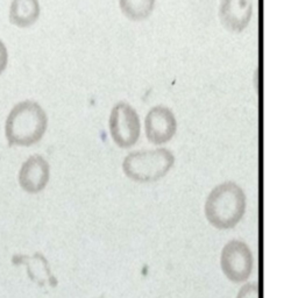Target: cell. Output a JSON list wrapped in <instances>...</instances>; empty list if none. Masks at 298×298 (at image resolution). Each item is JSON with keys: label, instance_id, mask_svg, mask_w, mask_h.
<instances>
[{"label": "cell", "instance_id": "6da1fadb", "mask_svg": "<svg viewBox=\"0 0 298 298\" xmlns=\"http://www.w3.org/2000/svg\"><path fill=\"white\" fill-rule=\"evenodd\" d=\"M48 116L40 104L24 100L15 104L5 122L8 146H32L42 139L47 131Z\"/></svg>", "mask_w": 298, "mask_h": 298}, {"label": "cell", "instance_id": "7a4b0ae2", "mask_svg": "<svg viewBox=\"0 0 298 298\" xmlns=\"http://www.w3.org/2000/svg\"><path fill=\"white\" fill-rule=\"evenodd\" d=\"M246 206L244 190L234 182H225L217 186L207 196L204 212L213 227L229 229L241 222Z\"/></svg>", "mask_w": 298, "mask_h": 298}, {"label": "cell", "instance_id": "3957f363", "mask_svg": "<svg viewBox=\"0 0 298 298\" xmlns=\"http://www.w3.org/2000/svg\"><path fill=\"white\" fill-rule=\"evenodd\" d=\"M174 163V154L167 148L132 151L124 158L122 170L129 180L150 183L166 176Z\"/></svg>", "mask_w": 298, "mask_h": 298}, {"label": "cell", "instance_id": "277c9868", "mask_svg": "<svg viewBox=\"0 0 298 298\" xmlns=\"http://www.w3.org/2000/svg\"><path fill=\"white\" fill-rule=\"evenodd\" d=\"M110 134L120 148H129L140 138V118L128 103L120 102L113 106L109 119Z\"/></svg>", "mask_w": 298, "mask_h": 298}, {"label": "cell", "instance_id": "5b68a950", "mask_svg": "<svg viewBox=\"0 0 298 298\" xmlns=\"http://www.w3.org/2000/svg\"><path fill=\"white\" fill-rule=\"evenodd\" d=\"M220 267L227 280L241 283L251 277L254 259L251 248L240 240H232L224 246L220 255Z\"/></svg>", "mask_w": 298, "mask_h": 298}, {"label": "cell", "instance_id": "8992f818", "mask_svg": "<svg viewBox=\"0 0 298 298\" xmlns=\"http://www.w3.org/2000/svg\"><path fill=\"white\" fill-rule=\"evenodd\" d=\"M145 129L147 139L151 144H166L173 139L176 133V118L173 111L167 106H154L146 115Z\"/></svg>", "mask_w": 298, "mask_h": 298}, {"label": "cell", "instance_id": "52a82bcc", "mask_svg": "<svg viewBox=\"0 0 298 298\" xmlns=\"http://www.w3.org/2000/svg\"><path fill=\"white\" fill-rule=\"evenodd\" d=\"M50 167L42 155L35 154L26 160L19 171V184L28 193H38L47 186Z\"/></svg>", "mask_w": 298, "mask_h": 298}, {"label": "cell", "instance_id": "ba28073f", "mask_svg": "<svg viewBox=\"0 0 298 298\" xmlns=\"http://www.w3.org/2000/svg\"><path fill=\"white\" fill-rule=\"evenodd\" d=\"M253 14L252 0H220L219 19L231 32H242L247 27Z\"/></svg>", "mask_w": 298, "mask_h": 298}, {"label": "cell", "instance_id": "9c48e42d", "mask_svg": "<svg viewBox=\"0 0 298 298\" xmlns=\"http://www.w3.org/2000/svg\"><path fill=\"white\" fill-rule=\"evenodd\" d=\"M40 15L38 0H12L9 7V21L18 27H28Z\"/></svg>", "mask_w": 298, "mask_h": 298}, {"label": "cell", "instance_id": "30bf717a", "mask_svg": "<svg viewBox=\"0 0 298 298\" xmlns=\"http://www.w3.org/2000/svg\"><path fill=\"white\" fill-rule=\"evenodd\" d=\"M155 0H119L121 12L131 20H145L153 12Z\"/></svg>", "mask_w": 298, "mask_h": 298}, {"label": "cell", "instance_id": "8fae6325", "mask_svg": "<svg viewBox=\"0 0 298 298\" xmlns=\"http://www.w3.org/2000/svg\"><path fill=\"white\" fill-rule=\"evenodd\" d=\"M236 298H260V290L257 282L245 284L238 293Z\"/></svg>", "mask_w": 298, "mask_h": 298}, {"label": "cell", "instance_id": "7c38bea8", "mask_svg": "<svg viewBox=\"0 0 298 298\" xmlns=\"http://www.w3.org/2000/svg\"><path fill=\"white\" fill-rule=\"evenodd\" d=\"M7 60H8V53L7 48L4 41L0 38V74L5 70L6 66H7Z\"/></svg>", "mask_w": 298, "mask_h": 298}]
</instances>
